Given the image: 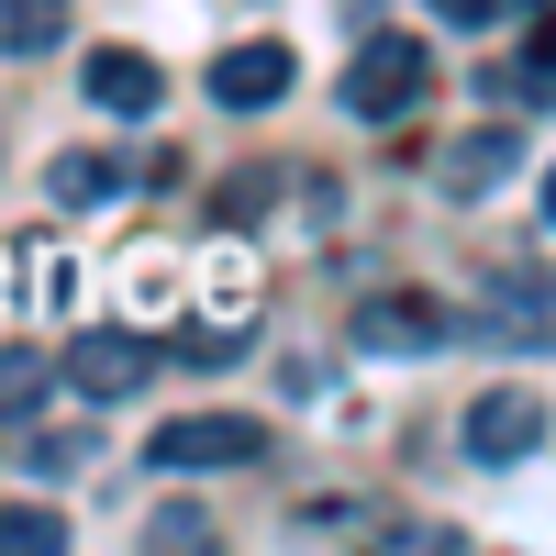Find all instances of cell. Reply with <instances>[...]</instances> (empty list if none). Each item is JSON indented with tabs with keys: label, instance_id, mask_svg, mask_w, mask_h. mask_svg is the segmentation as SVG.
Here are the masks:
<instances>
[{
	"label": "cell",
	"instance_id": "cell-1",
	"mask_svg": "<svg viewBox=\"0 0 556 556\" xmlns=\"http://www.w3.org/2000/svg\"><path fill=\"white\" fill-rule=\"evenodd\" d=\"M424 101H434L424 34H367L356 67H345V112H356V123H401V112H424Z\"/></svg>",
	"mask_w": 556,
	"mask_h": 556
},
{
	"label": "cell",
	"instance_id": "cell-2",
	"mask_svg": "<svg viewBox=\"0 0 556 556\" xmlns=\"http://www.w3.org/2000/svg\"><path fill=\"white\" fill-rule=\"evenodd\" d=\"M156 468L167 479H212V468H256L267 456V434L245 424V412H178V424H156Z\"/></svg>",
	"mask_w": 556,
	"mask_h": 556
},
{
	"label": "cell",
	"instance_id": "cell-3",
	"mask_svg": "<svg viewBox=\"0 0 556 556\" xmlns=\"http://www.w3.org/2000/svg\"><path fill=\"white\" fill-rule=\"evenodd\" d=\"M190 278H201V334H190V356L212 367V356H235V334H256V301H267V290H256L245 256H201Z\"/></svg>",
	"mask_w": 556,
	"mask_h": 556
},
{
	"label": "cell",
	"instance_id": "cell-4",
	"mask_svg": "<svg viewBox=\"0 0 556 556\" xmlns=\"http://www.w3.org/2000/svg\"><path fill=\"white\" fill-rule=\"evenodd\" d=\"M534 445H545V401L534 390H479L468 401V456L479 468H523Z\"/></svg>",
	"mask_w": 556,
	"mask_h": 556
},
{
	"label": "cell",
	"instance_id": "cell-5",
	"mask_svg": "<svg viewBox=\"0 0 556 556\" xmlns=\"http://www.w3.org/2000/svg\"><path fill=\"white\" fill-rule=\"evenodd\" d=\"M356 345L424 356V345H445V301H424V290H367V301H356Z\"/></svg>",
	"mask_w": 556,
	"mask_h": 556
},
{
	"label": "cell",
	"instance_id": "cell-6",
	"mask_svg": "<svg viewBox=\"0 0 556 556\" xmlns=\"http://www.w3.org/2000/svg\"><path fill=\"white\" fill-rule=\"evenodd\" d=\"M67 390H89V401H123V390H146V367H156V345L146 334H67Z\"/></svg>",
	"mask_w": 556,
	"mask_h": 556
},
{
	"label": "cell",
	"instance_id": "cell-7",
	"mask_svg": "<svg viewBox=\"0 0 556 556\" xmlns=\"http://www.w3.org/2000/svg\"><path fill=\"white\" fill-rule=\"evenodd\" d=\"M78 89H89V101H101V112L146 123V112L167 101V67H156V56H134V45H101V56L78 67Z\"/></svg>",
	"mask_w": 556,
	"mask_h": 556
},
{
	"label": "cell",
	"instance_id": "cell-8",
	"mask_svg": "<svg viewBox=\"0 0 556 556\" xmlns=\"http://www.w3.org/2000/svg\"><path fill=\"white\" fill-rule=\"evenodd\" d=\"M290 78H301L290 45H223V56H212V101H223V112H267Z\"/></svg>",
	"mask_w": 556,
	"mask_h": 556
},
{
	"label": "cell",
	"instance_id": "cell-9",
	"mask_svg": "<svg viewBox=\"0 0 556 556\" xmlns=\"http://www.w3.org/2000/svg\"><path fill=\"white\" fill-rule=\"evenodd\" d=\"M45 190H56V212H101V201H123V190H134V167H123V156H101V146H78V156L45 167Z\"/></svg>",
	"mask_w": 556,
	"mask_h": 556
},
{
	"label": "cell",
	"instance_id": "cell-10",
	"mask_svg": "<svg viewBox=\"0 0 556 556\" xmlns=\"http://www.w3.org/2000/svg\"><path fill=\"white\" fill-rule=\"evenodd\" d=\"M45 390H56V356H23V345H0V424H34Z\"/></svg>",
	"mask_w": 556,
	"mask_h": 556
},
{
	"label": "cell",
	"instance_id": "cell-11",
	"mask_svg": "<svg viewBox=\"0 0 556 556\" xmlns=\"http://www.w3.org/2000/svg\"><path fill=\"white\" fill-rule=\"evenodd\" d=\"M56 34H67L56 0H0V56H45Z\"/></svg>",
	"mask_w": 556,
	"mask_h": 556
},
{
	"label": "cell",
	"instance_id": "cell-12",
	"mask_svg": "<svg viewBox=\"0 0 556 556\" xmlns=\"http://www.w3.org/2000/svg\"><path fill=\"white\" fill-rule=\"evenodd\" d=\"M56 545H67V513H45V501L0 513V556H56Z\"/></svg>",
	"mask_w": 556,
	"mask_h": 556
},
{
	"label": "cell",
	"instance_id": "cell-13",
	"mask_svg": "<svg viewBox=\"0 0 556 556\" xmlns=\"http://www.w3.org/2000/svg\"><path fill=\"white\" fill-rule=\"evenodd\" d=\"M23 267H34V312H67V301H78V267H67L56 245H45V235L23 245Z\"/></svg>",
	"mask_w": 556,
	"mask_h": 556
},
{
	"label": "cell",
	"instance_id": "cell-14",
	"mask_svg": "<svg viewBox=\"0 0 556 556\" xmlns=\"http://www.w3.org/2000/svg\"><path fill=\"white\" fill-rule=\"evenodd\" d=\"M501 167H513V134H479V146H456V156H445V178H456V190H490Z\"/></svg>",
	"mask_w": 556,
	"mask_h": 556
},
{
	"label": "cell",
	"instance_id": "cell-15",
	"mask_svg": "<svg viewBox=\"0 0 556 556\" xmlns=\"http://www.w3.org/2000/svg\"><path fill=\"white\" fill-rule=\"evenodd\" d=\"M123 290H134V312H178V267H167V256H134Z\"/></svg>",
	"mask_w": 556,
	"mask_h": 556
},
{
	"label": "cell",
	"instance_id": "cell-16",
	"mask_svg": "<svg viewBox=\"0 0 556 556\" xmlns=\"http://www.w3.org/2000/svg\"><path fill=\"white\" fill-rule=\"evenodd\" d=\"M424 12H434V23H456V34H490L513 0H424Z\"/></svg>",
	"mask_w": 556,
	"mask_h": 556
},
{
	"label": "cell",
	"instance_id": "cell-17",
	"mask_svg": "<svg viewBox=\"0 0 556 556\" xmlns=\"http://www.w3.org/2000/svg\"><path fill=\"white\" fill-rule=\"evenodd\" d=\"M78 456H89L78 434H34V445H23V468H45V479H67V468H78Z\"/></svg>",
	"mask_w": 556,
	"mask_h": 556
},
{
	"label": "cell",
	"instance_id": "cell-18",
	"mask_svg": "<svg viewBox=\"0 0 556 556\" xmlns=\"http://www.w3.org/2000/svg\"><path fill=\"white\" fill-rule=\"evenodd\" d=\"M0 267H12V256H0ZM0 301H12V290H0Z\"/></svg>",
	"mask_w": 556,
	"mask_h": 556
}]
</instances>
